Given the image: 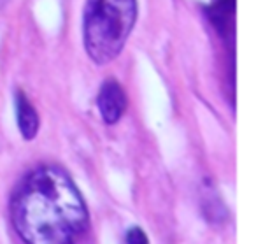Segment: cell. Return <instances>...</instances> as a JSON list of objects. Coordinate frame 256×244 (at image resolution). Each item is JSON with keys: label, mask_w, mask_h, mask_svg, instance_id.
Wrapping results in <instances>:
<instances>
[{"label": "cell", "mask_w": 256, "mask_h": 244, "mask_svg": "<svg viewBox=\"0 0 256 244\" xmlns=\"http://www.w3.org/2000/svg\"><path fill=\"white\" fill-rule=\"evenodd\" d=\"M11 219L25 244H79L90 226L81 191L62 167L28 172L11 200Z\"/></svg>", "instance_id": "cell-1"}, {"label": "cell", "mask_w": 256, "mask_h": 244, "mask_svg": "<svg viewBox=\"0 0 256 244\" xmlns=\"http://www.w3.org/2000/svg\"><path fill=\"white\" fill-rule=\"evenodd\" d=\"M137 20L136 0H86L82 41L96 65H107L121 53Z\"/></svg>", "instance_id": "cell-2"}, {"label": "cell", "mask_w": 256, "mask_h": 244, "mask_svg": "<svg viewBox=\"0 0 256 244\" xmlns=\"http://www.w3.org/2000/svg\"><path fill=\"white\" fill-rule=\"evenodd\" d=\"M96 104H98V111L104 121L107 125H112L120 121V118L123 116L124 109H126V95H124L120 83L114 79H107L100 86Z\"/></svg>", "instance_id": "cell-3"}, {"label": "cell", "mask_w": 256, "mask_h": 244, "mask_svg": "<svg viewBox=\"0 0 256 244\" xmlns=\"http://www.w3.org/2000/svg\"><path fill=\"white\" fill-rule=\"evenodd\" d=\"M16 120L23 137L26 141H32L39 130V116L22 90L16 92Z\"/></svg>", "instance_id": "cell-4"}, {"label": "cell", "mask_w": 256, "mask_h": 244, "mask_svg": "<svg viewBox=\"0 0 256 244\" xmlns=\"http://www.w3.org/2000/svg\"><path fill=\"white\" fill-rule=\"evenodd\" d=\"M228 6H234V0H218L216 4H212V11H209V16L212 18V23L220 30L226 29L228 25Z\"/></svg>", "instance_id": "cell-5"}, {"label": "cell", "mask_w": 256, "mask_h": 244, "mask_svg": "<svg viewBox=\"0 0 256 244\" xmlns=\"http://www.w3.org/2000/svg\"><path fill=\"white\" fill-rule=\"evenodd\" d=\"M126 244H150V239L140 226H132L126 232Z\"/></svg>", "instance_id": "cell-6"}]
</instances>
